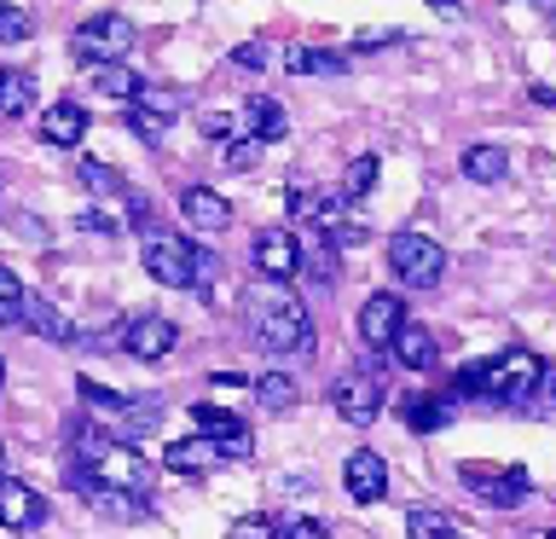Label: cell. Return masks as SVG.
<instances>
[{
  "instance_id": "obj_1",
  "label": "cell",
  "mask_w": 556,
  "mask_h": 539,
  "mask_svg": "<svg viewBox=\"0 0 556 539\" xmlns=\"http://www.w3.org/2000/svg\"><path fill=\"white\" fill-rule=\"evenodd\" d=\"M458 389L486 394V400H498V406H521V400H533L545 389V360L528 354V348H510V354H493V360L458 372Z\"/></svg>"
},
{
  "instance_id": "obj_2",
  "label": "cell",
  "mask_w": 556,
  "mask_h": 539,
  "mask_svg": "<svg viewBox=\"0 0 556 539\" xmlns=\"http://www.w3.org/2000/svg\"><path fill=\"white\" fill-rule=\"evenodd\" d=\"M215 267H220L215 255L198 250V243H186V238H174V233L146 238V273L168 290H208L215 285Z\"/></svg>"
},
{
  "instance_id": "obj_3",
  "label": "cell",
  "mask_w": 556,
  "mask_h": 539,
  "mask_svg": "<svg viewBox=\"0 0 556 539\" xmlns=\"http://www.w3.org/2000/svg\"><path fill=\"white\" fill-rule=\"evenodd\" d=\"M255 342L267 348V354H307L313 325H307L302 302H290V296H261L255 302Z\"/></svg>"
},
{
  "instance_id": "obj_4",
  "label": "cell",
  "mask_w": 556,
  "mask_h": 539,
  "mask_svg": "<svg viewBox=\"0 0 556 539\" xmlns=\"http://www.w3.org/2000/svg\"><path fill=\"white\" fill-rule=\"evenodd\" d=\"M389 267L406 290H434L446 278V250L424 233H394L389 238Z\"/></svg>"
},
{
  "instance_id": "obj_5",
  "label": "cell",
  "mask_w": 556,
  "mask_h": 539,
  "mask_svg": "<svg viewBox=\"0 0 556 539\" xmlns=\"http://www.w3.org/2000/svg\"><path fill=\"white\" fill-rule=\"evenodd\" d=\"M134 47V24L122 12H99V17H87V24L70 35V52L93 70V64H122V52Z\"/></svg>"
},
{
  "instance_id": "obj_6",
  "label": "cell",
  "mask_w": 556,
  "mask_h": 539,
  "mask_svg": "<svg viewBox=\"0 0 556 539\" xmlns=\"http://www.w3.org/2000/svg\"><path fill=\"white\" fill-rule=\"evenodd\" d=\"M330 406H337L348 424H377V412H382V383L371 365H354V372H342L337 383H330Z\"/></svg>"
},
{
  "instance_id": "obj_7",
  "label": "cell",
  "mask_w": 556,
  "mask_h": 539,
  "mask_svg": "<svg viewBox=\"0 0 556 539\" xmlns=\"http://www.w3.org/2000/svg\"><path fill=\"white\" fill-rule=\"evenodd\" d=\"M464 487H476L486 504H498V511H516V504L533 499V481L528 469H510V464H464Z\"/></svg>"
},
{
  "instance_id": "obj_8",
  "label": "cell",
  "mask_w": 556,
  "mask_h": 539,
  "mask_svg": "<svg viewBox=\"0 0 556 539\" xmlns=\"http://www.w3.org/2000/svg\"><path fill=\"white\" fill-rule=\"evenodd\" d=\"M250 261L261 278H273V285H285V278L302 273V243H295L290 226H267V233H255L250 243Z\"/></svg>"
},
{
  "instance_id": "obj_9",
  "label": "cell",
  "mask_w": 556,
  "mask_h": 539,
  "mask_svg": "<svg viewBox=\"0 0 556 539\" xmlns=\"http://www.w3.org/2000/svg\"><path fill=\"white\" fill-rule=\"evenodd\" d=\"M122 348H128L134 360H163L174 342H180V330H174V319H163V313H134L128 325H122Z\"/></svg>"
},
{
  "instance_id": "obj_10",
  "label": "cell",
  "mask_w": 556,
  "mask_h": 539,
  "mask_svg": "<svg viewBox=\"0 0 556 539\" xmlns=\"http://www.w3.org/2000/svg\"><path fill=\"white\" fill-rule=\"evenodd\" d=\"M400 325H406V302L394 290L365 296V308H359V342L365 348H389L400 337Z\"/></svg>"
},
{
  "instance_id": "obj_11",
  "label": "cell",
  "mask_w": 556,
  "mask_h": 539,
  "mask_svg": "<svg viewBox=\"0 0 556 539\" xmlns=\"http://www.w3.org/2000/svg\"><path fill=\"white\" fill-rule=\"evenodd\" d=\"M290 221H302L313 226V233H325V238H337L342 233V191H313V186H295L290 191Z\"/></svg>"
},
{
  "instance_id": "obj_12",
  "label": "cell",
  "mask_w": 556,
  "mask_h": 539,
  "mask_svg": "<svg viewBox=\"0 0 556 539\" xmlns=\"http://www.w3.org/2000/svg\"><path fill=\"white\" fill-rule=\"evenodd\" d=\"M342 487H348L354 504H377L382 493H389V464H382V452H348Z\"/></svg>"
},
{
  "instance_id": "obj_13",
  "label": "cell",
  "mask_w": 556,
  "mask_h": 539,
  "mask_svg": "<svg viewBox=\"0 0 556 539\" xmlns=\"http://www.w3.org/2000/svg\"><path fill=\"white\" fill-rule=\"evenodd\" d=\"M191 417H198V435H208V441L220 447V459H243V452H250V429H243V417L220 412V406H191Z\"/></svg>"
},
{
  "instance_id": "obj_14",
  "label": "cell",
  "mask_w": 556,
  "mask_h": 539,
  "mask_svg": "<svg viewBox=\"0 0 556 539\" xmlns=\"http://www.w3.org/2000/svg\"><path fill=\"white\" fill-rule=\"evenodd\" d=\"M41 516H47V499L35 493V487H24V481H0V528L24 534V528H41Z\"/></svg>"
},
{
  "instance_id": "obj_15",
  "label": "cell",
  "mask_w": 556,
  "mask_h": 539,
  "mask_svg": "<svg viewBox=\"0 0 556 539\" xmlns=\"http://www.w3.org/2000/svg\"><path fill=\"white\" fill-rule=\"evenodd\" d=\"M180 215L198 226V233H226V226H232V203H226L220 191H208V186H186L180 191Z\"/></svg>"
},
{
  "instance_id": "obj_16",
  "label": "cell",
  "mask_w": 556,
  "mask_h": 539,
  "mask_svg": "<svg viewBox=\"0 0 556 539\" xmlns=\"http://www.w3.org/2000/svg\"><path fill=\"white\" fill-rule=\"evenodd\" d=\"M17 319H24L35 337H47V342H76V325H70L64 313L52 308L47 296H35V290H24V308H17Z\"/></svg>"
},
{
  "instance_id": "obj_17",
  "label": "cell",
  "mask_w": 556,
  "mask_h": 539,
  "mask_svg": "<svg viewBox=\"0 0 556 539\" xmlns=\"http://www.w3.org/2000/svg\"><path fill=\"white\" fill-rule=\"evenodd\" d=\"M41 139H47V146H64V151L81 146V139H87V111H81L76 99H59V104L41 116Z\"/></svg>"
},
{
  "instance_id": "obj_18",
  "label": "cell",
  "mask_w": 556,
  "mask_h": 539,
  "mask_svg": "<svg viewBox=\"0 0 556 539\" xmlns=\"http://www.w3.org/2000/svg\"><path fill=\"white\" fill-rule=\"evenodd\" d=\"M243 128H250V139H261V146H273V139L290 134V111L278 99H250L243 104Z\"/></svg>"
},
{
  "instance_id": "obj_19",
  "label": "cell",
  "mask_w": 556,
  "mask_h": 539,
  "mask_svg": "<svg viewBox=\"0 0 556 539\" xmlns=\"http://www.w3.org/2000/svg\"><path fill=\"white\" fill-rule=\"evenodd\" d=\"M504 174H510V151H504V146H469V151H464V180L498 186Z\"/></svg>"
},
{
  "instance_id": "obj_20",
  "label": "cell",
  "mask_w": 556,
  "mask_h": 539,
  "mask_svg": "<svg viewBox=\"0 0 556 539\" xmlns=\"http://www.w3.org/2000/svg\"><path fill=\"white\" fill-rule=\"evenodd\" d=\"M389 348H394V360L406 365V372H429V365H434V337H429L424 325H412V319L400 325V337Z\"/></svg>"
},
{
  "instance_id": "obj_21",
  "label": "cell",
  "mask_w": 556,
  "mask_h": 539,
  "mask_svg": "<svg viewBox=\"0 0 556 539\" xmlns=\"http://www.w3.org/2000/svg\"><path fill=\"white\" fill-rule=\"evenodd\" d=\"M220 459V447L208 441V435H191V441H174L168 452H163V464L168 469H180V476H198V469H208Z\"/></svg>"
},
{
  "instance_id": "obj_22",
  "label": "cell",
  "mask_w": 556,
  "mask_h": 539,
  "mask_svg": "<svg viewBox=\"0 0 556 539\" xmlns=\"http://www.w3.org/2000/svg\"><path fill=\"white\" fill-rule=\"evenodd\" d=\"M285 64H290V76H342L348 70V59L330 47H290Z\"/></svg>"
},
{
  "instance_id": "obj_23",
  "label": "cell",
  "mask_w": 556,
  "mask_h": 539,
  "mask_svg": "<svg viewBox=\"0 0 556 539\" xmlns=\"http://www.w3.org/2000/svg\"><path fill=\"white\" fill-rule=\"evenodd\" d=\"M139 87H146V82H139L134 70H122V64H93V93L116 99V104H134Z\"/></svg>"
},
{
  "instance_id": "obj_24",
  "label": "cell",
  "mask_w": 556,
  "mask_h": 539,
  "mask_svg": "<svg viewBox=\"0 0 556 539\" xmlns=\"http://www.w3.org/2000/svg\"><path fill=\"white\" fill-rule=\"evenodd\" d=\"M35 104V76L24 70H0V116H24Z\"/></svg>"
},
{
  "instance_id": "obj_25",
  "label": "cell",
  "mask_w": 556,
  "mask_h": 539,
  "mask_svg": "<svg viewBox=\"0 0 556 539\" xmlns=\"http://www.w3.org/2000/svg\"><path fill=\"white\" fill-rule=\"evenodd\" d=\"M295 394H302V389H295V377H285V372H261V377H255V400H261L267 412H290Z\"/></svg>"
},
{
  "instance_id": "obj_26",
  "label": "cell",
  "mask_w": 556,
  "mask_h": 539,
  "mask_svg": "<svg viewBox=\"0 0 556 539\" xmlns=\"http://www.w3.org/2000/svg\"><path fill=\"white\" fill-rule=\"evenodd\" d=\"M446 417H452V406H446V400H441V394H412V400H406V424H412L417 435H429V429H441V424H446Z\"/></svg>"
},
{
  "instance_id": "obj_27",
  "label": "cell",
  "mask_w": 556,
  "mask_h": 539,
  "mask_svg": "<svg viewBox=\"0 0 556 539\" xmlns=\"http://www.w3.org/2000/svg\"><path fill=\"white\" fill-rule=\"evenodd\" d=\"M87 499H93V511H99V516H116V522H139V516H146V504H134L139 493H116V487H93Z\"/></svg>"
},
{
  "instance_id": "obj_28",
  "label": "cell",
  "mask_w": 556,
  "mask_h": 539,
  "mask_svg": "<svg viewBox=\"0 0 556 539\" xmlns=\"http://www.w3.org/2000/svg\"><path fill=\"white\" fill-rule=\"evenodd\" d=\"M76 174H81V186H87V191H99V198H128V186H122V174H116V168H104L99 156H87V163H81Z\"/></svg>"
},
{
  "instance_id": "obj_29",
  "label": "cell",
  "mask_w": 556,
  "mask_h": 539,
  "mask_svg": "<svg viewBox=\"0 0 556 539\" xmlns=\"http://www.w3.org/2000/svg\"><path fill=\"white\" fill-rule=\"evenodd\" d=\"M168 122H174V116H163V111H146V104H128V128H134L139 139H146V146H163Z\"/></svg>"
},
{
  "instance_id": "obj_30",
  "label": "cell",
  "mask_w": 556,
  "mask_h": 539,
  "mask_svg": "<svg viewBox=\"0 0 556 539\" xmlns=\"http://www.w3.org/2000/svg\"><path fill=\"white\" fill-rule=\"evenodd\" d=\"M406 534L412 539H452L458 528H452V516H441V511H412L406 516Z\"/></svg>"
},
{
  "instance_id": "obj_31",
  "label": "cell",
  "mask_w": 556,
  "mask_h": 539,
  "mask_svg": "<svg viewBox=\"0 0 556 539\" xmlns=\"http://www.w3.org/2000/svg\"><path fill=\"white\" fill-rule=\"evenodd\" d=\"M377 156H354V163H348V180H342V198H365V191L377 186Z\"/></svg>"
},
{
  "instance_id": "obj_32",
  "label": "cell",
  "mask_w": 556,
  "mask_h": 539,
  "mask_svg": "<svg viewBox=\"0 0 556 539\" xmlns=\"http://www.w3.org/2000/svg\"><path fill=\"white\" fill-rule=\"evenodd\" d=\"M29 12L24 7H7V0H0V47H12V41H29Z\"/></svg>"
},
{
  "instance_id": "obj_33",
  "label": "cell",
  "mask_w": 556,
  "mask_h": 539,
  "mask_svg": "<svg viewBox=\"0 0 556 539\" xmlns=\"http://www.w3.org/2000/svg\"><path fill=\"white\" fill-rule=\"evenodd\" d=\"M17 308H24V285L12 267H0V325H17Z\"/></svg>"
},
{
  "instance_id": "obj_34",
  "label": "cell",
  "mask_w": 556,
  "mask_h": 539,
  "mask_svg": "<svg viewBox=\"0 0 556 539\" xmlns=\"http://www.w3.org/2000/svg\"><path fill=\"white\" fill-rule=\"evenodd\" d=\"M232 64L238 70H267L273 64V47L267 41H243V47H232Z\"/></svg>"
},
{
  "instance_id": "obj_35",
  "label": "cell",
  "mask_w": 556,
  "mask_h": 539,
  "mask_svg": "<svg viewBox=\"0 0 556 539\" xmlns=\"http://www.w3.org/2000/svg\"><path fill=\"white\" fill-rule=\"evenodd\" d=\"M226 539H278V528L267 516H238L232 528H226Z\"/></svg>"
},
{
  "instance_id": "obj_36",
  "label": "cell",
  "mask_w": 556,
  "mask_h": 539,
  "mask_svg": "<svg viewBox=\"0 0 556 539\" xmlns=\"http://www.w3.org/2000/svg\"><path fill=\"white\" fill-rule=\"evenodd\" d=\"M232 134H238V116H232V111H208V116H203V139L232 146Z\"/></svg>"
},
{
  "instance_id": "obj_37",
  "label": "cell",
  "mask_w": 556,
  "mask_h": 539,
  "mask_svg": "<svg viewBox=\"0 0 556 539\" xmlns=\"http://www.w3.org/2000/svg\"><path fill=\"white\" fill-rule=\"evenodd\" d=\"M261 163V139H232L226 146V168H255Z\"/></svg>"
},
{
  "instance_id": "obj_38",
  "label": "cell",
  "mask_w": 556,
  "mask_h": 539,
  "mask_svg": "<svg viewBox=\"0 0 556 539\" xmlns=\"http://www.w3.org/2000/svg\"><path fill=\"white\" fill-rule=\"evenodd\" d=\"M278 539H330V528L319 516H295V522H285V534Z\"/></svg>"
},
{
  "instance_id": "obj_39",
  "label": "cell",
  "mask_w": 556,
  "mask_h": 539,
  "mask_svg": "<svg viewBox=\"0 0 556 539\" xmlns=\"http://www.w3.org/2000/svg\"><path fill=\"white\" fill-rule=\"evenodd\" d=\"M81 226H87V233H122V221H116V215H104V209H87Z\"/></svg>"
},
{
  "instance_id": "obj_40",
  "label": "cell",
  "mask_w": 556,
  "mask_h": 539,
  "mask_svg": "<svg viewBox=\"0 0 556 539\" xmlns=\"http://www.w3.org/2000/svg\"><path fill=\"white\" fill-rule=\"evenodd\" d=\"M429 7H434V12H458V0H429Z\"/></svg>"
},
{
  "instance_id": "obj_41",
  "label": "cell",
  "mask_w": 556,
  "mask_h": 539,
  "mask_svg": "<svg viewBox=\"0 0 556 539\" xmlns=\"http://www.w3.org/2000/svg\"><path fill=\"white\" fill-rule=\"evenodd\" d=\"M528 7H539V12H556V0H528Z\"/></svg>"
},
{
  "instance_id": "obj_42",
  "label": "cell",
  "mask_w": 556,
  "mask_h": 539,
  "mask_svg": "<svg viewBox=\"0 0 556 539\" xmlns=\"http://www.w3.org/2000/svg\"><path fill=\"white\" fill-rule=\"evenodd\" d=\"M0 389H7V360H0Z\"/></svg>"
},
{
  "instance_id": "obj_43",
  "label": "cell",
  "mask_w": 556,
  "mask_h": 539,
  "mask_svg": "<svg viewBox=\"0 0 556 539\" xmlns=\"http://www.w3.org/2000/svg\"><path fill=\"white\" fill-rule=\"evenodd\" d=\"M539 539H556V528H551V534H539Z\"/></svg>"
},
{
  "instance_id": "obj_44",
  "label": "cell",
  "mask_w": 556,
  "mask_h": 539,
  "mask_svg": "<svg viewBox=\"0 0 556 539\" xmlns=\"http://www.w3.org/2000/svg\"><path fill=\"white\" fill-rule=\"evenodd\" d=\"M551 394H556V377H551Z\"/></svg>"
},
{
  "instance_id": "obj_45",
  "label": "cell",
  "mask_w": 556,
  "mask_h": 539,
  "mask_svg": "<svg viewBox=\"0 0 556 539\" xmlns=\"http://www.w3.org/2000/svg\"><path fill=\"white\" fill-rule=\"evenodd\" d=\"M0 459H7V452H0Z\"/></svg>"
}]
</instances>
